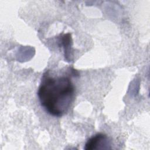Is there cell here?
<instances>
[{
  "mask_svg": "<svg viewBox=\"0 0 150 150\" xmlns=\"http://www.w3.org/2000/svg\"><path fill=\"white\" fill-rule=\"evenodd\" d=\"M75 88L67 76H53L46 71L42 76L38 96L47 113L60 117L69 111L74 96Z\"/></svg>",
  "mask_w": 150,
  "mask_h": 150,
  "instance_id": "1",
  "label": "cell"
},
{
  "mask_svg": "<svg viewBox=\"0 0 150 150\" xmlns=\"http://www.w3.org/2000/svg\"><path fill=\"white\" fill-rule=\"evenodd\" d=\"M111 141L104 134L98 133L89 138L86 142L84 149L85 150L110 149Z\"/></svg>",
  "mask_w": 150,
  "mask_h": 150,
  "instance_id": "2",
  "label": "cell"
}]
</instances>
